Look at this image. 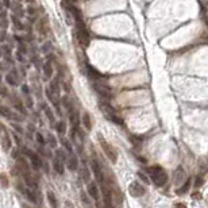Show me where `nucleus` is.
Returning <instances> with one entry per match:
<instances>
[{
    "instance_id": "nucleus-14",
    "label": "nucleus",
    "mask_w": 208,
    "mask_h": 208,
    "mask_svg": "<svg viewBox=\"0 0 208 208\" xmlns=\"http://www.w3.org/2000/svg\"><path fill=\"white\" fill-rule=\"evenodd\" d=\"M18 168H19V170H20V173H22V174L30 173V168H29V165H27V162L24 161V158H22V157H20L19 160H18Z\"/></svg>"
},
{
    "instance_id": "nucleus-2",
    "label": "nucleus",
    "mask_w": 208,
    "mask_h": 208,
    "mask_svg": "<svg viewBox=\"0 0 208 208\" xmlns=\"http://www.w3.org/2000/svg\"><path fill=\"white\" fill-rule=\"evenodd\" d=\"M100 109L103 111V114H104V116H106L107 119H109L111 122L116 123V125H123V120L120 118H119L118 112L115 111V108L109 104V103H106V101H101L100 103Z\"/></svg>"
},
{
    "instance_id": "nucleus-8",
    "label": "nucleus",
    "mask_w": 208,
    "mask_h": 208,
    "mask_svg": "<svg viewBox=\"0 0 208 208\" xmlns=\"http://www.w3.org/2000/svg\"><path fill=\"white\" fill-rule=\"evenodd\" d=\"M92 170H93V173H95V177H96L97 183H99L101 186L106 185V184H104V176H103L101 168H100V165L96 162V161H92Z\"/></svg>"
},
{
    "instance_id": "nucleus-24",
    "label": "nucleus",
    "mask_w": 208,
    "mask_h": 208,
    "mask_svg": "<svg viewBox=\"0 0 208 208\" xmlns=\"http://www.w3.org/2000/svg\"><path fill=\"white\" fill-rule=\"evenodd\" d=\"M48 139H49V145H50V147H53V149H54V147H57V141H55V138L53 137V135L49 134L48 135Z\"/></svg>"
},
{
    "instance_id": "nucleus-10",
    "label": "nucleus",
    "mask_w": 208,
    "mask_h": 208,
    "mask_svg": "<svg viewBox=\"0 0 208 208\" xmlns=\"http://www.w3.org/2000/svg\"><path fill=\"white\" fill-rule=\"evenodd\" d=\"M1 147H3L4 151H8L11 147V139L7 135V131L4 127H1Z\"/></svg>"
},
{
    "instance_id": "nucleus-29",
    "label": "nucleus",
    "mask_w": 208,
    "mask_h": 208,
    "mask_svg": "<svg viewBox=\"0 0 208 208\" xmlns=\"http://www.w3.org/2000/svg\"><path fill=\"white\" fill-rule=\"evenodd\" d=\"M45 111H46V115H48V118H49V120H50L51 123L54 122V119H53V114H51V111H50V108H48V107H45Z\"/></svg>"
},
{
    "instance_id": "nucleus-9",
    "label": "nucleus",
    "mask_w": 208,
    "mask_h": 208,
    "mask_svg": "<svg viewBox=\"0 0 208 208\" xmlns=\"http://www.w3.org/2000/svg\"><path fill=\"white\" fill-rule=\"evenodd\" d=\"M26 151V154L30 157V161H31V165H32V169L34 170H39L42 168V161H41V158L37 155V154H34V153H31V151H29V150H24Z\"/></svg>"
},
{
    "instance_id": "nucleus-12",
    "label": "nucleus",
    "mask_w": 208,
    "mask_h": 208,
    "mask_svg": "<svg viewBox=\"0 0 208 208\" xmlns=\"http://www.w3.org/2000/svg\"><path fill=\"white\" fill-rule=\"evenodd\" d=\"M53 169L58 173V174H62L64 173V161L60 160L58 157L53 158Z\"/></svg>"
},
{
    "instance_id": "nucleus-33",
    "label": "nucleus",
    "mask_w": 208,
    "mask_h": 208,
    "mask_svg": "<svg viewBox=\"0 0 208 208\" xmlns=\"http://www.w3.org/2000/svg\"><path fill=\"white\" fill-rule=\"evenodd\" d=\"M192 197H193V199H200V193H193Z\"/></svg>"
},
{
    "instance_id": "nucleus-21",
    "label": "nucleus",
    "mask_w": 208,
    "mask_h": 208,
    "mask_svg": "<svg viewBox=\"0 0 208 208\" xmlns=\"http://www.w3.org/2000/svg\"><path fill=\"white\" fill-rule=\"evenodd\" d=\"M189 186H191V180H186L185 184L178 189V192H177V193H178V195H184V193H186V192H188V189H189Z\"/></svg>"
},
{
    "instance_id": "nucleus-13",
    "label": "nucleus",
    "mask_w": 208,
    "mask_h": 208,
    "mask_svg": "<svg viewBox=\"0 0 208 208\" xmlns=\"http://www.w3.org/2000/svg\"><path fill=\"white\" fill-rule=\"evenodd\" d=\"M88 193H89L91 197L97 200V197H99V191H97V186L95 183H88Z\"/></svg>"
},
{
    "instance_id": "nucleus-11",
    "label": "nucleus",
    "mask_w": 208,
    "mask_h": 208,
    "mask_svg": "<svg viewBox=\"0 0 208 208\" xmlns=\"http://www.w3.org/2000/svg\"><path fill=\"white\" fill-rule=\"evenodd\" d=\"M65 162H66V166H68V169L71 170V172H74V170L77 169L78 161H77V157L74 155L73 153L68 155V158H66V161H65Z\"/></svg>"
},
{
    "instance_id": "nucleus-7",
    "label": "nucleus",
    "mask_w": 208,
    "mask_h": 208,
    "mask_svg": "<svg viewBox=\"0 0 208 208\" xmlns=\"http://www.w3.org/2000/svg\"><path fill=\"white\" fill-rule=\"evenodd\" d=\"M128 192H130V195H131V196H134V197H141V196L145 195L146 189H145L139 183L134 181V183H131V184H130V186H128Z\"/></svg>"
},
{
    "instance_id": "nucleus-4",
    "label": "nucleus",
    "mask_w": 208,
    "mask_h": 208,
    "mask_svg": "<svg viewBox=\"0 0 208 208\" xmlns=\"http://www.w3.org/2000/svg\"><path fill=\"white\" fill-rule=\"evenodd\" d=\"M93 89L96 91L97 93H99L101 97H106V99H109V97L112 96L111 93V89H109L108 85H104L103 83H99V81H96V83H93Z\"/></svg>"
},
{
    "instance_id": "nucleus-27",
    "label": "nucleus",
    "mask_w": 208,
    "mask_h": 208,
    "mask_svg": "<svg viewBox=\"0 0 208 208\" xmlns=\"http://www.w3.org/2000/svg\"><path fill=\"white\" fill-rule=\"evenodd\" d=\"M203 183H204V180H203V177H202V176H197V177H196L195 188H200V186L203 185Z\"/></svg>"
},
{
    "instance_id": "nucleus-28",
    "label": "nucleus",
    "mask_w": 208,
    "mask_h": 208,
    "mask_svg": "<svg viewBox=\"0 0 208 208\" xmlns=\"http://www.w3.org/2000/svg\"><path fill=\"white\" fill-rule=\"evenodd\" d=\"M81 200H83V203H84V204H85V205H89V199H88V197H86V195H85V192H81Z\"/></svg>"
},
{
    "instance_id": "nucleus-1",
    "label": "nucleus",
    "mask_w": 208,
    "mask_h": 208,
    "mask_svg": "<svg viewBox=\"0 0 208 208\" xmlns=\"http://www.w3.org/2000/svg\"><path fill=\"white\" fill-rule=\"evenodd\" d=\"M149 173H150V177L153 180V183L158 186H162L166 184L168 181V174L160 166H153L149 169Z\"/></svg>"
},
{
    "instance_id": "nucleus-15",
    "label": "nucleus",
    "mask_w": 208,
    "mask_h": 208,
    "mask_svg": "<svg viewBox=\"0 0 208 208\" xmlns=\"http://www.w3.org/2000/svg\"><path fill=\"white\" fill-rule=\"evenodd\" d=\"M35 192H37L35 188H29L27 191H26V196H27L32 203H38V197H37Z\"/></svg>"
},
{
    "instance_id": "nucleus-20",
    "label": "nucleus",
    "mask_w": 208,
    "mask_h": 208,
    "mask_svg": "<svg viewBox=\"0 0 208 208\" xmlns=\"http://www.w3.org/2000/svg\"><path fill=\"white\" fill-rule=\"evenodd\" d=\"M61 143H62V146L65 147V150H66L68 153H69V154H72V153H73V147H72L71 142L68 141V139H65V138H62V139H61Z\"/></svg>"
},
{
    "instance_id": "nucleus-22",
    "label": "nucleus",
    "mask_w": 208,
    "mask_h": 208,
    "mask_svg": "<svg viewBox=\"0 0 208 208\" xmlns=\"http://www.w3.org/2000/svg\"><path fill=\"white\" fill-rule=\"evenodd\" d=\"M81 173H83L84 181H85V183H89L91 174H89V170H88V168H86V166H83V169H81Z\"/></svg>"
},
{
    "instance_id": "nucleus-16",
    "label": "nucleus",
    "mask_w": 208,
    "mask_h": 208,
    "mask_svg": "<svg viewBox=\"0 0 208 208\" xmlns=\"http://www.w3.org/2000/svg\"><path fill=\"white\" fill-rule=\"evenodd\" d=\"M6 80H7V83L10 84V85L15 86L16 84H18V80H16V73H15V71L7 74V76H6Z\"/></svg>"
},
{
    "instance_id": "nucleus-31",
    "label": "nucleus",
    "mask_w": 208,
    "mask_h": 208,
    "mask_svg": "<svg viewBox=\"0 0 208 208\" xmlns=\"http://www.w3.org/2000/svg\"><path fill=\"white\" fill-rule=\"evenodd\" d=\"M138 177H139V178H141L142 181H143V183L149 184V180H147V177L145 176V174H143V173H142V172H138Z\"/></svg>"
},
{
    "instance_id": "nucleus-5",
    "label": "nucleus",
    "mask_w": 208,
    "mask_h": 208,
    "mask_svg": "<svg viewBox=\"0 0 208 208\" xmlns=\"http://www.w3.org/2000/svg\"><path fill=\"white\" fill-rule=\"evenodd\" d=\"M173 183H174V185L176 186H180V185H184L186 181V176H185V170L183 169V166H178L176 170H174V173H173Z\"/></svg>"
},
{
    "instance_id": "nucleus-3",
    "label": "nucleus",
    "mask_w": 208,
    "mask_h": 208,
    "mask_svg": "<svg viewBox=\"0 0 208 208\" xmlns=\"http://www.w3.org/2000/svg\"><path fill=\"white\" fill-rule=\"evenodd\" d=\"M97 138H99V142H100V146H101V149H103V151L106 153V155L108 157V160L111 161L112 163H115L116 162V158H118V155H116V151L112 149V146L108 143V142L103 138V135L101 134H99L97 135Z\"/></svg>"
},
{
    "instance_id": "nucleus-23",
    "label": "nucleus",
    "mask_w": 208,
    "mask_h": 208,
    "mask_svg": "<svg viewBox=\"0 0 208 208\" xmlns=\"http://www.w3.org/2000/svg\"><path fill=\"white\" fill-rule=\"evenodd\" d=\"M55 128H57V131L60 132L61 135H64L65 131H66V127H65V123L64 122H58L57 125H55Z\"/></svg>"
},
{
    "instance_id": "nucleus-17",
    "label": "nucleus",
    "mask_w": 208,
    "mask_h": 208,
    "mask_svg": "<svg viewBox=\"0 0 208 208\" xmlns=\"http://www.w3.org/2000/svg\"><path fill=\"white\" fill-rule=\"evenodd\" d=\"M48 199H49V203H50V205L53 208H58V203H57V197H55V195L51 191H48Z\"/></svg>"
},
{
    "instance_id": "nucleus-26",
    "label": "nucleus",
    "mask_w": 208,
    "mask_h": 208,
    "mask_svg": "<svg viewBox=\"0 0 208 208\" xmlns=\"http://www.w3.org/2000/svg\"><path fill=\"white\" fill-rule=\"evenodd\" d=\"M0 178H1V186H3V188H7V186H8V180H7V176L4 174V173H1Z\"/></svg>"
},
{
    "instance_id": "nucleus-18",
    "label": "nucleus",
    "mask_w": 208,
    "mask_h": 208,
    "mask_svg": "<svg viewBox=\"0 0 208 208\" xmlns=\"http://www.w3.org/2000/svg\"><path fill=\"white\" fill-rule=\"evenodd\" d=\"M43 72H45L46 77H51V74H53V66H51L50 61H46L45 64H43Z\"/></svg>"
},
{
    "instance_id": "nucleus-32",
    "label": "nucleus",
    "mask_w": 208,
    "mask_h": 208,
    "mask_svg": "<svg viewBox=\"0 0 208 208\" xmlns=\"http://www.w3.org/2000/svg\"><path fill=\"white\" fill-rule=\"evenodd\" d=\"M174 208H186V207L183 204V203H177V204L174 205Z\"/></svg>"
},
{
    "instance_id": "nucleus-6",
    "label": "nucleus",
    "mask_w": 208,
    "mask_h": 208,
    "mask_svg": "<svg viewBox=\"0 0 208 208\" xmlns=\"http://www.w3.org/2000/svg\"><path fill=\"white\" fill-rule=\"evenodd\" d=\"M71 137H72V141H73V143L76 145L77 150L80 151V153H83V146H84V141H83V135H81V132L77 130V128L73 127V130L71 131Z\"/></svg>"
},
{
    "instance_id": "nucleus-25",
    "label": "nucleus",
    "mask_w": 208,
    "mask_h": 208,
    "mask_svg": "<svg viewBox=\"0 0 208 208\" xmlns=\"http://www.w3.org/2000/svg\"><path fill=\"white\" fill-rule=\"evenodd\" d=\"M55 157H58L60 160H62V161H64V160L66 161V158H68V157H65V153L61 150V149H57V150H55Z\"/></svg>"
},
{
    "instance_id": "nucleus-30",
    "label": "nucleus",
    "mask_w": 208,
    "mask_h": 208,
    "mask_svg": "<svg viewBox=\"0 0 208 208\" xmlns=\"http://www.w3.org/2000/svg\"><path fill=\"white\" fill-rule=\"evenodd\" d=\"M37 141H38V143L41 145V146H43V145H45V139H43L42 134H39V132H37Z\"/></svg>"
},
{
    "instance_id": "nucleus-19",
    "label": "nucleus",
    "mask_w": 208,
    "mask_h": 208,
    "mask_svg": "<svg viewBox=\"0 0 208 208\" xmlns=\"http://www.w3.org/2000/svg\"><path fill=\"white\" fill-rule=\"evenodd\" d=\"M83 123L86 127V130H91V128H92V122H91V116H89L88 112H85V114L83 115Z\"/></svg>"
}]
</instances>
